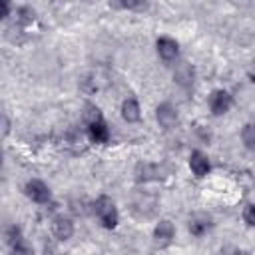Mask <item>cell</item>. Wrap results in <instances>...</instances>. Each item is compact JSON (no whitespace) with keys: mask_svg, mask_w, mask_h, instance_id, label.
Wrapping results in <instances>:
<instances>
[{"mask_svg":"<svg viewBox=\"0 0 255 255\" xmlns=\"http://www.w3.org/2000/svg\"><path fill=\"white\" fill-rule=\"evenodd\" d=\"M241 135H243V141L247 143V147L255 149V126H245Z\"/></svg>","mask_w":255,"mask_h":255,"instance_id":"7c38bea8","label":"cell"},{"mask_svg":"<svg viewBox=\"0 0 255 255\" xmlns=\"http://www.w3.org/2000/svg\"><path fill=\"white\" fill-rule=\"evenodd\" d=\"M52 233H54L58 239L66 241V239H70L72 233H74V223H72L68 217L58 215V217H54V221H52Z\"/></svg>","mask_w":255,"mask_h":255,"instance_id":"5b68a950","label":"cell"},{"mask_svg":"<svg viewBox=\"0 0 255 255\" xmlns=\"http://www.w3.org/2000/svg\"><path fill=\"white\" fill-rule=\"evenodd\" d=\"M233 100L231 96L225 92V90H215L211 96H209V110L215 114V116H223L225 112H229Z\"/></svg>","mask_w":255,"mask_h":255,"instance_id":"7a4b0ae2","label":"cell"},{"mask_svg":"<svg viewBox=\"0 0 255 255\" xmlns=\"http://www.w3.org/2000/svg\"><path fill=\"white\" fill-rule=\"evenodd\" d=\"M173 233H175V229H173V223L171 221H167V219H161L157 225H155V229H153V239H155V243L157 245H169L171 243V239H173Z\"/></svg>","mask_w":255,"mask_h":255,"instance_id":"277c9868","label":"cell"},{"mask_svg":"<svg viewBox=\"0 0 255 255\" xmlns=\"http://www.w3.org/2000/svg\"><path fill=\"white\" fill-rule=\"evenodd\" d=\"M155 46H157V54H159L161 60L171 62V60L177 58L179 48H177V42H175V40H171V38H159V40L155 42Z\"/></svg>","mask_w":255,"mask_h":255,"instance_id":"8992f818","label":"cell"},{"mask_svg":"<svg viewBox=\"0 0 255 255\" xmlns=\"http://www.w3.org/2000/svg\"><path fill=\"white\" fill-rule=\"evenodd\" d=\"M155 116H157V122H159L163 128H173L175 122H177V112H175L169 104H161V106H157Z\"/></svg>","mask_w":255,"mask_h":255,"instance_id":"ba28073f","label":"cell"},{"mask_svg":"<svg viewBox=\"0 0 255 255\" xmlns=\"http://www.w3.org/2000/svg\"><path fill=\"white\" fill-rule=\"evenodd\" d=\"M24 189H26V195H28L32 201H36V203H46V201L50 199V189H48V185H46L44 181H40V179L28 181Z\"/></svg>","mask_w":255,"mask_h":255,"instance_id":"3957f363","label":"cell"},{"mask_svg":"<svg viewBox=\"0 0 255 255\" xmlns=\"http://www.w3.org/2000/svg\"><path fill=\"white\" fill-rule=\"evenodd\" d=\"M139 104L133 100V98H128V100H124V104H122V118L126 120V122H137L139 120Z\"/></svg>","mask_w":255,"mask_h":255,"instance_id":"30bf717a","label":"cell"},{"mask_svg":"<svg viewBox=\"0 0 255 255\" xmlns=\"http://www.w3.org/2000/svg\"><path fill=\"white\" fill-rule=\"evenodd\" d=\"M96 213H98V217H100V221L106 229H114L118 225V209H116V205L110 197L102 195L96 201Z\"/></svg>","mask_w":255,"mask_h":255,"instance_id":"6da1fadb","label":"cell"},{"mask_svg":"<svg viewBox=\"0 0 255 255\" xmlns=\"http://www.w3.org/2000/svg\"><path fill=\"white\" fill-rule=\"evenodd\" d=\"M8 126H10V124H8V120H6V118H4V135H6V133H8Z\"/></svg>","mask_w":255,"mask_h":255,"instance_id":"ac0fdd59","label":"cell"},{"mask_svg":"<svg viewBox=\"0 0 255 255\" xmlns=\"http://www.w3.org/2000/svg\"><path fill=\"white\" fill-rule=\"evenodd\" d=\"M6 239H8V243L14 247L18 241H22V235H20V229L16 227V225H12L8 231H6Z\"/></svg>","mask_w":255,"mask_h":255,"instance_id":"5bb4252c","label":"cell"},{"mask_svg":"<svg viewBox=\"0 0 255 255\" xmlns=\"http://www.w3.org/2000/svg\"><path fill=\"white\" fill-rule=\"evenodd\" d=\"M8 12H10V4H8V2H4V4H2V16L6 18V16H8Z\"/></svg>","mask_w":255,"mask_h":255,"instance_id":"2e32d148","label":"cell"},{"mask_svg":"<svg viewBox=\"0 0 255 255\" xmlns=\"http://www.w3.org/2000/svg\"><path fill=\"white\" fill-rule=\"evenodd\" d=\"M189 167H191V171L197 175V177H203V175H207V171H209V159H207V155L205 153H201V151H193L191 155H189Z\"/></svg>","mask_w":255,"mask_h":255,"instance_id":"52a82bcc","label":"cell"},{"mask_svg":"<svg viewBox=\"0 0 255 255\" xmlns=\"http://www.w3.org/2000/svg\"><path fill=\"white\" fill-rule=\"evenodd\" d=\"M12 251H14V255H34V251H32V247L22 239V241H18L14 247H12Z\"/></svg>","mask_w":255,"mask_h":255,"instance_id":"4fadbf2b","label":"cell"},{"mask_svg":"<svg viewBox=\"0 0 255 255\" xmlns=\"http://www.w3.org/2000/svg\"><path fill=\"white\" fill-rule=\"evenodd\" d=\"M90 137H92V141H96V143H106V141L110 139V129H108V126L104 124V120L90 124Z\"/></svg>","mask_w":255,"mask_h":255,"instance_id":"9c48e42d","label":"cell"},{"mask_svg":"<svg viewBox=\"0 0 255 255\" xmlns=\"http://www.w3.org/2000/svg\"><path fill=\"white\" fill-rule=\"evenodd\" d=\"M243 219H245L247 225L255 227V205H253V203L245 205V209H243Z\"/></svg>","mask_w":255,"mask_h":255,"instance_id":"9a60e30c","label":"cell"},{"mask_svg":"<svg viewBox=\"0 0 255 255\" xmlns=\"http://www.w3.org/2000/svg\"><path fill=\"white\" fill-rule=\"evenodd\" d=\"M247 74H249V78H251V82H255V62L251 64V68H249V72H247Z\"/></svg>","mask_w":255,"mask_h":255,"instance_id":"e0dca14e","label":"cell"},{"mask_svg":"<svg viewBox=\"0 0 255 255\" xmlns=\"http://www.w3.org/2000/svg\"><path fill=\"white\" fill-rule=\"evenodd\" d=\"M209 217H205V215H193L191 219H189V231H191V235H195V237H201L207 229H209Z\"/></svg>","mask_w":255,"mask_h":255,"instance_id":"8fae6325","label":"cell"}]
</instances>
